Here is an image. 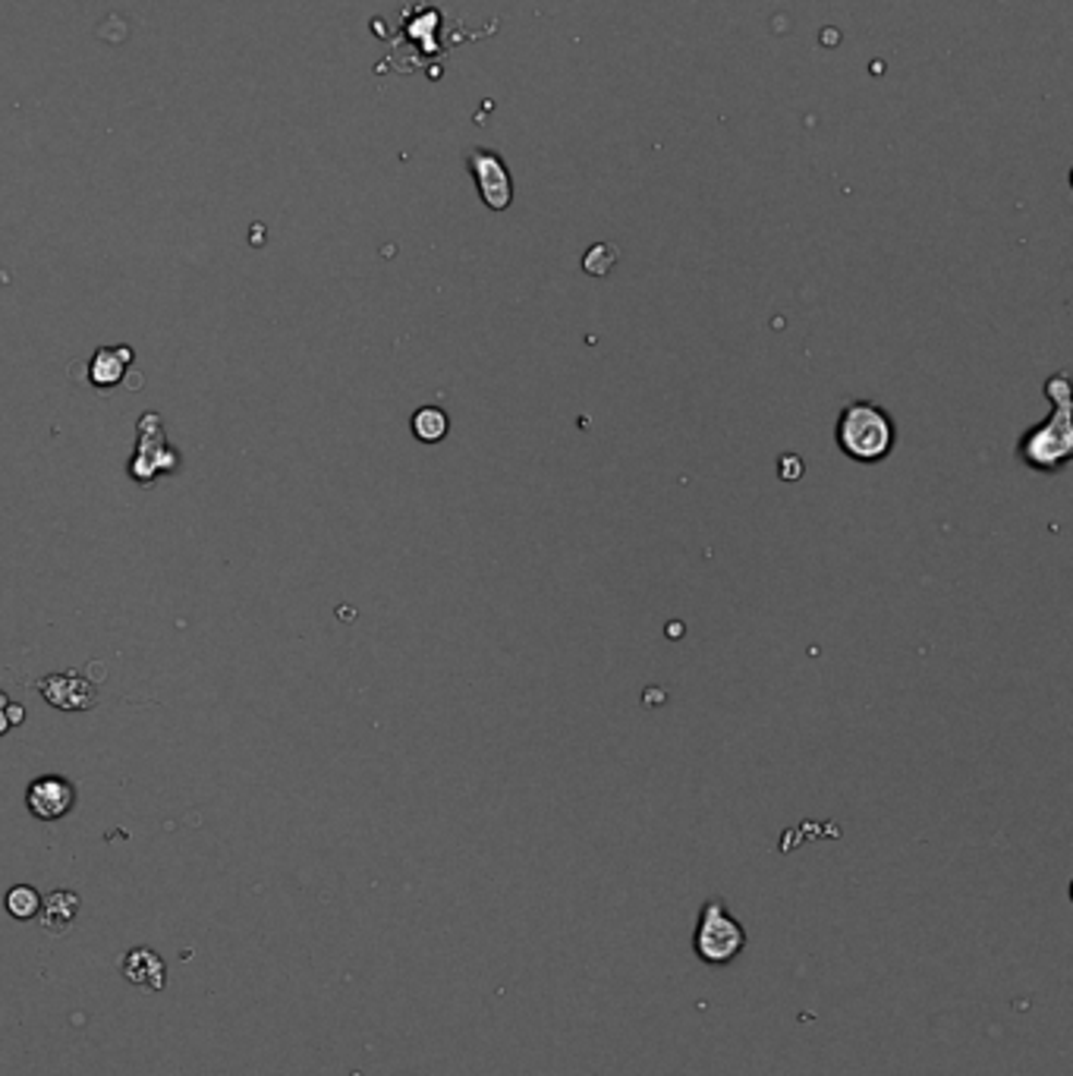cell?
Returning <instances> with one entry per match:
<instances>
[{"mask_svg": "<svg viewBox=\"0 0 1073 1076\" xmlns=\"http://www.w3.org/2000/svg\"><path fill=\"white\" fill-rule=\"evenodd\" d=\"M1051 413L1017 438L1014 457L1033 472H1061L1073 454V385L1068 372L1048 375L1042 385Z\"/></svg>", "mask_w": 1073, "mask_h": 1076, "instance_id": "6da1fadb", "label": "cell"}, {"mask_svg": "<svg viewBox=\"0 0 1073 1076\" xmlns=\"http://www.w3.org/2000/svg\"><path fill=\"white\" fill-rule=\"evenodd\" d=\"M834 442L847 460L863 463V467H876L881 460H888L891 450L897 447V425L879 403L854 400L837 415Z\"/></svg>", "mask_w": 1073, "mask_h": 1076, "instance_id": "7a4b0ae2", "label": "cell"}, {"mask_svg": "<svg viewBox=\"0 0 1073 1076\" xmlns=\"http://www.w3.org/2000/svg\"><path fill=\"white\" fill-rule=\"evenodd\" d=\"M746 941L749 939H746L740 919L727 910V904L721 897H709L699 910L696 932H692L696 957L709 966H727L744 954Z\"/></svg>", "mask_w": 1073, "mask_h": 1076, "instance_id": "3957f363", "label": "cell"}, {"mask_svg": "<svg viewBox=\"0 0 1073 1076\" xmlns=\"http://www.w3.org/2000/svg\"><path fill=\"white\" fill-rule=\"evenodd\" d=\"M467 165L472 170V177H475V186H479V195H482L485 208L507 211L514 205V180H510L504 161L497 158L495 152L472 148L467 155Z\"/></svg>", "mask_w": 1073, "mask_h": 1076, "instance_id": "277c9868", "label": "cell"}, {"mask_svg": "<svg viewBox=\"0 0 1073 1076\" xmlns=\"http://www.w3.org/2000/svg\"><path fill=\"white\" fill-rule=\"evenodd\" d=\"M76 802V784L60 777V774H45V777H35L28 784L26 790V806L28 812L41 822H55V819H63Z\"/></svg>", "mask_w": 1073, "mask_h": 1076, "instance_id": "5b68a950", "label": "cell"}, {"mask_svg": "<svg viewBox=\"0 0 1073 1076\" xmlns=\"http://www.w3.org/2000/svg\"><path fill=\"white\" fill-rule=\"evenodd\" d=\"M35 687L55 709H63V712H85L98 702V692L92 690V684H85L80 670H60L51 677H41V680H35Z\"/></svg>", "mask_w": 1073, "mask_h": 1076, "instance_id": "8992f818", "label": "cell"}, {"mask_svg": "<svg viewBox=\"0 0 1073 1076\" xmlns=\"http://www.w3.org/2000/svg\"><path fill=\"white\" fill-rule=\"evenodd\" d=\"M123 976L133 982V986H138V989H152V992H161L165 989V982H167V966H165V960L155 954V951H148V947H136V951H130L126 957H123Z\"/></svg>", "mask_w": 1073, "mask_h": 1076, "instance_id": "52a82bcc", "label": "cell"}, {"mask_svg": "<svg viewBox=\"0 0 1073 1076\" xmlns=\"http://www.w3.org/2000/svg\"><path fill=\"white\" fill-rule=\"evenodd\" d=\"M133 362V350L130 347H108V350H98L92 356V365H88V378L95 387H113L123 382L126 375V365Z\"/></svg>", "mask_w": 1073, "mask_h": 1076, "instance_id": "ba28073f", "label": "cell"}, {"mask_svg": "<svg viewBox=\"0 0 1073 1076\" xmlns=\"http://www.w3.org/2000/svg\"><path fill=\"white\" fill-rule=\"evenodd\" d=\"M76 912H80V897L73 891H55L48 900H41V926L51 932V935H67L70 926L76 922Z\"/></svg>", "mask_w": 1073, "mask_h": 1076, "instance_id": "9c48e42d", "label": "cell"}, {"mask_svg": "<svg viewBox=\"0 0 1073 1076\" xmlns=\"http://www.w3.org/2000/svg\"><path fill=\"white\" fill-rule=\"evenodd\" d=\"M410 425H413V435L422 444L444 442L447 432H450V419H447V413L441 407H422V410H415Z\"/></svg>", "mask_w": 1073, "mask_h": 1076, "instance_id": "30bf717a", "label": "cell"}, {"mask_svg": "<svg viewBox=\"0 0 1073 1076\" xmlns=\"http://www.w3.org/2000/svg\"><path fill=\"white\" fill-rule=\"evenodd\" d=\"M7 910L13 912L16 919H32V916H38V910H41V897H38L35 887L16 884V887L7 894Z\"/></svg>", "mask_w": 1073, "mask_h": 1076, "instance_id": "8fae6325", "label": "cell"}, {"mask_svg": "<svg viewBox=\"0 0 1073 1076\" xmlns=\"http://www.w3.org/2000/svg\"><path fill=\"white\" fill-rule=\"evenodd\" d=\"M614 262H617V255H614V249L611 246H592L589 252H586V262H582V268L589 271V275H607L611 268H614Z\"/></svg>", "mask_w": 1073, "mask_h": 1076, "instance_id": "7c38bea8", "label": "cell"}, {"mask_svg": "<svg viewBox=\"0 0 1073 1076\" xmlns=\"http://www.w3.org/2000/svg\"><path fill=\"white\" fill-rule=\"evenodd\" d=\"M3 715H7V721H10V727H16V724H23V721H26V712H23V705H13V702H7V709H3Z\"/></svg>", "mask_w": 1073, "mask_h": 1076, "instance_id": "4fadbf2b", "label": "cell"}, {"mask_svg": "<svg viewBox=\"0 0 1073 1076\" xmlns=\"http://www.w3.org/2000/svg\"><path fill=\"white\" fill-rule=\"evenodd\" d=\"M10 730V721H7V715L0 712V734H7Z\"/></svg>", "mask_w": 1073, "mask_h": 1076, "instance_id": "5bb4252c", "label": "cell"}, {"mask_svg": "<svg viewBox=\"0 0 1073 1076\" xmlns=\"http://www.w3.org/2000/svg\"><path fill=\"white\" fill-rule=\"evenodd\" d=\"M7 702H10V699H7V696H3V692H0V712H3V709H7Z\"/></svg>", "mask_w": 1073, "mask_h": 1076, "instance_id": "9a60e30c", "label": "cell"}]
</instances>
